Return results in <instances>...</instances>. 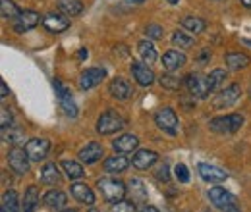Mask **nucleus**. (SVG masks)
<instances>
[{
	"label": "nucleus",
	"mask_w": 251,
	"mask_h": 212,
	"mask_svg": "<svg viewBox=\"0 0 251 212\" xmlns=\"http://www.w3.org/2000/svg\"><path fill=\"white\" fill-rule=\"evenodd\" d=\"M43 203H45V207L50 209V211H64V207H66V203H68V197H66V193H62V191L52 189V191H49V193L43 197Z\"/></svg>",
	"instance_id": "f3484780"
},
{
	"label": "nucleus",
	"mask_w": 251,
	"mask_h": 212,
	"mask_svg": "<svg viewBox=\"0 0 251 212\" xmlns=\"http://www.w3.org/2000/svg\"><path fill=\"white\" fill-rule=\"evenodd\" d=\"M52 87H54V91H56V94H58V98H62V96H66V94H70V91L66 89V85L60 83L58 79H54V81H52Z\"/></svg>",
	"instance_id": "79ce46f5"
},
{
	"label": "nucleus",
	"mask_w": 251,
	"mask_h": 212,
	"mask_svg": "<svg viewBox=\"0 0 251 212\" xmlns=\"http://www.w3.org/2000/svg\"><path fill=\"white\" fill-rule=\"evenodd\" d=\"M145 35H147L149 39H162V37H164V29H162L158 24H149V25L145 27Z\"/></svg>",
	"instance_id": "ea45409f"
},
{
	"label": "nucleus",
	"mask_w": 251,
	"mask_h": 212,
	"mask_svg": "<svg viewBox=\"0 0 251 212\" xmlns=\"http://www.w3.org/2000/svg\"><path fill=\"white\" fill-rule=\"evenodd\" d=\"M186 87H188L189 94L195 96V98H207L209 93H213L209 87L207 77H201V75H195V73L186 75Z\"/></svg>",
	"instance_id": "0eeeda50"
},
{
	"label": "nucleus",
	"mask_w": 251,
	"mask_h": 212,
	"mask_svg": "<svg viewBox=\"0 0 251 212\" xmlns=\"http://www.w3.org/2000/svg\"><path fill=\"white\" fill-rule=\"evenodd\" d=\"M182 27L186 31H191V33H203L205 27H207V24H205V20H201V18H197V16H186L184 20H182Z\"/></svg>",
	"instance_id": "c756f323"
},
{
	"label": "nucleus",
	"mask_w": 251,
	"mask_h": 212,
	"mask_svg": "<svg viewBox=\"0 0 251 212\" xmlns=\"http://www.w3.org/2000/svg\"><path fill=\"white\" fill-rule=\"evenodd\" d=\"M29 162H31V158L27 156L25 149H22V147H14L8 152V164L16 174H27Z\"/></svg>",
	"instance_id": "423d86ee"
},
{
	"label": "nucleus",
	"mask_w": 251,
	"mask_h": 212,
	"mask_svg": "<svg viewBox=\"0 0 251 212\" xmlns=\"http://www.w3.org/2000/svg\"><path fill=\"white\" fill-rule=\"evenodd\" d=\"M157 178H158V180H162V182H168V180H170V174H168V164H166V162H162V166L157 170Z\"/></svg>",
	"instance_id": "37998d69"
},
{
	"label": "nucleus",
	"mask_w": 251,
	"mask_h": 212,
	"mask_svg": "<svg viewBox=\"0 0 251 212\" xmlns=\"http://www.w3.org/2000/svg\"><path fill=\"white\" fill-rule=\"evenodd\" d=\"M20 14H22L20 8H18L12 0H0V16H2V18L14 20V18H18Z\"/></svg>",
	"instance_id": "72a5a7b5"
},
{
	"label": "nucleus",
	"mask_w": 251,
	"mask_h": 212,
	"mask_svg": "<svg viewBox=\"0 0 251 212\" xmlns=\"http://www.w3.org/2000/svg\"><path fill=\"white\" fill-rule=\"evenodd\" d=\"M250 56L244 52H228L226 54V66L230 70H244L250 66Z\"/></svg>",
	"instance_id": "bb28decb"
},
{
	"label": "nucleus",
	"mask_w": 251,
	"mask_h": 212,
	"mask_svg": "<svg viewBox=\"0 0 251 212\" xmlns=\"http://www.w3.org/2000/svg\"><path fill=\"white\" fill-rule=\"evenodd\" d=\"M127 166H129V160L122 154H114V156H108L104 160V170L108 174H122L127 170Z\"/></svg>",
	"instance_id": "4be33fe9"
},
{
	"label": "nucleus",
	"mask_w": 251,
	"mask_h": 212,
	"mask_svg": "<svg viewBox=\"0 0 251 212\" xmlns=\"http://www.w3.org/2000/svg\"><path fill=\"white\" fill-rule=\"evenodd\" d=\"M58 8L66 16H79L83 12V4L79 0H58Z\"/></svg>",
	"instance_id": "7c9ffc66"
},
{
	"label": "nucleus",
	"mask_w": 251,
	"mask_h": 212,
	"mask_svg": "<svg viewBox=\"0 0 251 212\" xmlns=\"http://www.w3.org/2000/svg\"><path fill=\"white\" fill-rule=\"evenodd\" d=\"M226 77V71L224 70H220V68H217V70H213L209 75H207V81H209V87H211V91H217L220 87V83H222V79Z\"/></svg>",
	"instance_id": "c9c22d12"
},
{
	"label": "nucleus",
	"mask_w": 251,
	"mask_h": 212,
	"mask_svg": "<svg viewBox=\"0 0 251 212\" xmlns=\"http://www.w3.org/2000/svg\"><path fill=\"white\" fill-rule=\"evenodd\" d=\"M250 96H251V87H250Z\"/></svg>",
	"instance_id": "864d4df0"
},
{
	"label": "nucleus",
	"mask_w": 251,
	"mask_h": 212,
	"mask_svg": "<svg viewBox=\"0 0 251 212\" xmlns=\"http://www.w3.org/2000/svg\"><path fill=\"white\" fill-rule=\"evenodd\" d=\"M108 91L110 94L116 98V100H127L129 96H131V87H129V83L122 79V77H116V79H112L110 81V85H108Z\"/></svg>",
	"instance_id": "6ab92c4d"
},
{
	"label": "nucleus",
	"mask_w": 251,
	"mask_h": 212,
	"mask_svg": "<svg viewBox=\"0 0 251 212\" xmlns=\"http://www.w3.org/2000/svg\"><path fill=\"white\" fill-rule=\"evenodd\" d=\"M70 191H72V197H74L77 203L87 205V207H93L95 195H93V191H91V187H89V185H85V183H81V182L72 183Z\"/></svg>",
	"instance_id": "4468645a"
},
{
	"label": "nucleus",
	"mask_w": 251,
	"mask_h": 212,
	"mask_svg": "<svg viewBox=\"0 0 251 212\" xmlns=\"http://www.w3.org/2000/svg\"><path fill=\"white\" fill-rule=\"evenodd\" d=\"M131 2H135V4H139V2H143V0H131Z\"/></svg>",
	"instance_id": "3c124183"
},
{
	"label": "nucleus",
	"mask_w": 251,
	"mask_h": 212,
	"mask_svg": "<svg viewBox=\"0 0 251 212\" xmlns=\"http://www.w3.org/2000/svg\"><path fill=\"white\" fill-rule=\"evenodd\" d=\"M127 191H129V197H131L133 203H145L147 201V189H145V185H143L141 180H137V178L129 180Z\"/></svg>",
	"instance_id": "393cba45"
},
{
	"label": "nucleus",
	"mask_w": 251,
	"mask_h": 212,
	"mask_svg": "<svg viewBox=\"0 0 251 212\" xmlns=\"http://www.w3.org/2000/svg\"><path fill=\"white\" fill-rule=\"evenodd\" d=\"M43 25H45V29L50 31V33H62V31L68 29L70 22H68V18H64L60 14H47L43 18Z\"/></svg>",
	"instance_id": "dca6fc26"
},
{
	"label": "nucleus",
	"mask_w": 251,
	"mask_h": 212,
	"mask_svg": "<svg viewBox=\"0 0 251 212\" xmlns=\"http://www.w3.org/2000/svg\"><path fill=\"white\" fill-rule=\"evenodd\" d=\"M60 104H62L64 112H66L68 116H72V118H75V116H77V106H75V102H74L72 94L62 96V98H60Z\"/></svg>",
	"instance_id": "e433bc0d"
},
{
	"label": "nucleus",
	"mask_w": 251,
	"mask_h": 212,
	"mask_svg": "<svg viewBox=\"0 0 251 212\" xmlns=\"http://www.w3.org/2000/svg\"><path fill=\"white\" fill-rule=\"evenodd\" d=\"M60 212H77L75 209H64V211H60Z\"/></svg>",
	"instance_id": "09e8293b"
},
{
	"label": "nucleus",
	"mask_w": 251,
	"mask_h": 212,
	"mask_svg": "<svg viewBox=\"0 0 251 212\" xmlns=\"http://www.w3.org/2000/svg\"><path fill=\"white\" fill-rule=\"evenodd\" d=\"M166 2H168V4H178L180 0H166Z\"/></svg>",
	"instance_id": "8fccbe9b"
},
{
	"label": "nucleus",
	"mask_w": 251,
	"mask_h": 212,
	"mask_svg": "<svg viewBox=\"0 0 251 212\" xmlns=\"http://www.w3.org/2000/svg\"><path fill=\"white\" fill-rule=\"evenodd\" d=\"M172 45L182 48V50H188V48L193 47V37L188 35V33H184V31H176L172 35Z\"/></svg>",
	"instance_id": "473e14b6"
},
{
	"label": "nucleus",
	"mask_w": 251,
	"mask_h": 212,
	"mask_svg": "<svg viewBox=\"0 0 251 212\" xmlns=\"http://www.w3.org/2000/svg\"><path fill=\"white\" fill-rule=\"evenodd\" d=\"M137 145H139V139L135 137V135H131V133H124V135H120V137H116L114 141H112V147H114V151L116 152H131L137 149Z\"/></svg>",
	"instance_id": "a211bd4d"
},
{
	"label": "nucleus",
	"mask_w": 251,
	"mask_h": 212,
	"mask_svg": "<svg viewBox=\"0 0 251 212\" xmlns=\"http://www.w3.org/2000/svg\"><path fill=\"white\" fill-rule=\"evenodd\" d=\"M39 14L37 12H33V10H24L18 18H16V22H14V31L16 33H25V31H31L35 25H39Z\"/></svg>",
	"instance_id": "ddd939ff"
},
{
	"label": "nucleus",
	"mask_w": 251,
	"mask_h": 212,
	"mask_svg": "<svg viewBox=\"0 0 251 212\" xmlns=\"http://www.w3.org/2000/svg\"><path fill=\"white\" fill-rule=\"evenodd\" d=\"M79 58H87V50H85V48L79 50Z\"/></svg>",
	"instance_id": "49530a36"
},
{
	"label": "nucleus",
	"mask_w": 251,
	"mask_h": 212,
	"mask_svg": "<svg viewBox=\"0 0 251 212\" xmlns=\"http://www.w3.org/2000/svg\"><path fill=\"white\" fill-rule=\"evenodd\" d=\"M2 141L16 147V145H20L24 141V131L22 129H14V127H4L2 129Z\"/></svg>",
	"instance_id": "2f4dec72"
},
{
	"label": "nucleus",
	"mask_w": 251,
	"mask_h": 212,
	"mask_svg": "<svg viewBox=\"0 0 251 212\" xmlns=\"http://www.w3.org/2000/svg\"><path fill=\"white\" fill-rule=\"evenodd\" d=\"M158 81H160L162 89H168V91H178V89L182 87V81H180V77H176V75H170V73H164V75H160V77H158Z\"/></svg>",
	"instance_id": "f704fd0d"
},
{
	"label": "nucleus",
	"mask_w": 251,
	"mask_h": 212,
	"mask_svg": "<svg viewBox=\"0 0 251 212\" xmlns=\"http://www.w3.org/2000/svg\"><path fill=\"white\" fill-rule=\"evenodd\" d=\"M174 176L180 183H188L189 182V170L186 164H176L174 166Z\"/></svg>",
	"instance_id": "4c0bfd02"
},
{
	"label": "nucleus",
	"mask_w": 251,
	"mask_h": 212,
	"mask_svg": "<svg viewBox=\"0 0 251 212\" xmlns=\"http://www.w3.org/2000/svg\"><path fill=\"white\" fill-rule=\"evenodd\" d=\"M60 166H62L64 174H66L68 180H81V178L85 176L83 166H81L79 162H75V160H62Z\"/></svg>",
	"instance_id": "a878e982"
},
{
	"label": "nucleus",
	"mask_w": 251,
	"mask_h": 212,
	"mask_svg": "<svg viewBox=\"0 0 251 212\" xmlns=\"http://www.w3.org/2000/svg\"><path fill=\"white\" fill-rule=\"evenodd\" d=\"M155 123L162 131H166L168 135H176L178 133V127H180V121L178 116L172 108H160L157 114H155Z\"/></svg>",
	"instance_id": "39448f33"
},
{
	"label": "nucleus",
	"mask_w": 251,
	"mask_h": 212,
	"mask_svg": "<svg viewBox=\"0 0 251 212\" xmlns=\"http://www.w3.org/2000/svg\"><path fill=\"white\" fill-rule=\"evenodd\" d=\"M124 125H126L124 118H122L118 112L106 110V112H102V114L99 116V120H97V133H100V135H112V133L120 131Z\"/></svg>",
	"instance_id": "20e7f679"
},
{
	"label": "nucleus",
	"mask_w": 251,
	"mask_h": 212,
	"mask_svg": "<svg viewBox=\"0 0 251 212\" xmlns=\"http://www.w3.org/2000/svg\"><path fill=\"white\" fill-rule=\"evenodd\" d=\"M139 212H158V209H155V207H143Z\"/></svg>",
	"instance_id": "a18cd8bd"
},
{
	"label": "nucleus",
	"mask_w": 251,
	"mask_h": 212,
	"mask_svg": "<svg viewBox=\"0 0 251 212\" xmlns=\"http://www.w3.org/2000/svg\"><path fill=\"white\" fill-rule=\"evenodd\" d=\"M102 154H104L102 147L93 141V143H87V145L79 151V158H81V162H85V164H93V162L102 158Z\"/></svg>",
	"instance_id": "412c9836"
},
{
	"label": "nucleus",
	"mask_w": 251,
	"mask_h": 212,
	"mask_svg": "<svg viewBox=\"0 0 251 212\" xmlns=\"http://www.w3.org/2000/svg\"><path fill=\"white\" fill-rule=\"evenodd\" d=\"M60 180H62V176H60L58 166L54 162H47L41 170V182L45 185H58Z\"/></svg>",
	"instance_id": "5701e85b"
},
{
	"label": "nucleus",
	"mask_w": 251,
	"mask_h": 212,
	"mask_svg": "<svg viewBox=\"0 0 251 212\" xmlns=\"http://www.w3.org/2000/svg\"><path fill=\"white\" fill-rule=\"evenodd\" d=\"M131 75H133V79L137 81V85H141V87H149V85H153L155 79H157L155 71H153L147 64H143V62H133V64H131Z\"/></svg>",
	"instance_id": "1a4fd4ad"
},
{
	"label": "nucleus",
	"mask_w": 251,
	"mask_h": 212,
	"mask_svg": "<svg viewBox=\"0 0 251 212\" xmlns=\"http://www.w3.org/2000/svg\"><path fill=\"white\" fill-rule=\"evenodd\" d=\"M14 125V118H12V112L8 108H2L0 110V127H12Z\"/></svg>",
	"instance_id": "a19ab883"
},
{
	"label": "nucleus",
	"mask_w": 251,
	"mask_h": 212,
	"mask_svg": "<svg viewBox=\"0 0 251 212\" xmlns=\"http://www.w3.org/2000/svg\"><path fill=\"white\" fill-rule=\"evenodd\" d=\"M158 160V154L155 151H147V149H141L133 154L131 158V166L137 168V170H147L151 168L155 162Z\"/></svg>",
	"instance_id": "2eb2a0df"
},
{
	"label": "nucleus",
	"mask_w": 251,
	"mask_h": 212,
	"mask_svg": "<svg viewBox=\"0 0 251 212\" xmlns=\"http://www.w3.org/2000/svg\"><path fill=\"white\" fill-rule=\"evenodd\" d=\"M97 187L102 193L104 201L112 203V205L118 203V201H124L126 193H127V187L124 185V182L114 180V178H100V180H97Z\"/></svg>",
	"instance_id": "f257e3e1"
},
{
	"label": "nucleus",
	"mask_w": 251,
	"mask_h": 212,
	"mask_svg": "<svg viewBox=\"0 0 251 212\" xmlns=\"http://www.w3.org/2000/svg\"><path fill=\"white\" fill-rule=\"evenodd\" d=\"M8 94H10V89L6 87V83H4V81H0V96H2V98H6Z\"/></svg>",
	"instance_id": "c03bdc74"
},
{
	"label": "nucleus",
	"mask_w": 251,
	"mask_h": 212,
	"mask_svg": "<svg viewBox=\"0 0 251 212\" xmlns=\"http://www.w3.org/2000/svg\"><path fill=\"white\" fill-rule=\"evenodd\" d=\"M209 199H211V203L220 212H242L238 201H236V197L232 193H228L224 187H219V185L211 187L209 189Z\"/></svg>",
	"instance_id": "f03ea898"
},
{
	"label": "nucleus",
	"mask_w": 251,
	"mask_h": 212,
	"mask_svg": "<svg viewBox=\"0 0 251 212\" xmlns=\"http://www.w3.org/2000/svg\"><path fill=\"white\" fill-rule=\"evenodd\" d=\"M240 2H242L246 8H251V0H240Z\"/></svg>",
	"instance_id": "de8ad7c7"
},
{
	"label": "nucleus",
	"mask_w": 251,
	"mask_h": 212,
	"mask_svg": "<svg viewBox=\"0 0 251 212\" xmlns=\"http://www.w3.org/2000/svg\"><path fill=\"white\" fill-rule=\"evenodd\" d=\"M162 66H164L168 71H178L180 68L186 66V54H184V52H178V50H168V52L162 56Z\"/></svg>",
	"instance_id": "aec40b11"
},
{
	"label": "nucleus",
	"mask_w": 251,
	"mask_h": 212,
	"mask_svg": "<svg viewBox=\"0 0 251 212\" xmlns=\"http://www.w3.org/2000/svg\"><path fill=\"white\" fill-rule=\"evenodd\" d=\"M112 212H137V209L131 201H118L112 205Z\"/></svg>",
	"instance_id": "58836bf2"
},
{
	"label": "nucleus",
	"mask_w": 251,
	"mask_h": 212,
	"mask_svg": "<svg viewBox=\"0 0 251 212\" xmlns=\"http://www.w3.org/2000/svg\"><path fill=\"white\" fill-rule=\"evenodd\" d=\"M137 52H139L141 60L147 62V64H155L158 58L157 50H155V47H153L151 41H139V45H137Z\"/></svg>",
	"instance_id": "cd10ccee"
},
{
	"label": "nucleus",
	"mask_w": 251,
	"mask_h": 212,
	"mask_svg": "<svg viewBox=\"0 0 251 212\" xmlns=\"http://www.w3.org/2000/svg\"><path fill=\"white\" fill-rule=\"evenodd\" d=\"M104 75H106V71H104L102 68H87V70L81 73V77H79V89H81V91L93 89V87H97V85L104 79Z\"/></svg>",
	"instance_id": "9b49d317"
},
{
	"label": "nucleus",
	"mask_w": 251,
	"mask_h": 212,
	"mask_svg": "<svg viewBox=\"0 0 251 212\" xmlns=\"http://www.w3.org/2000/svg\"><path fill=\"white\" fill-rule=\"evenodd\" d=\"M49 149H50V141L45 139V137H33L25 145V152H27V156L31 158L33 162L43 160L49 154Z\"/></svg>",
	"instance_id": "6e6552de"
},
{
	"label": "nucleus",
	"mask_w": 251,
	"mask_h": 212,
	"mask_svg": "<svg viewBox=\"0 0 251 212\" xmlns=\"http://www.w3.org/2000/svg\"><path fill=\"white\" fill-rule=\"evenodd\" d=\"M39 199H41V195H39L37 185H29L27 191H25V195H24V201H22V211L35 212L37 207H39Z\"/></svg>",
	"instance_id": "b1692460"
},
{
	"label": "nucleus",
	"mask_w": 251,
	"mask_h": 212,
	"mask_svg": "<svg viewBox=\"0 0 251 212\" xmlns=\"http://www.w3.org/2000/svg\"><path fill=\"white\" fill-rule=\"evenodd\" d=\"M240 94H242V87H240L238 83H232V85H228L224 91H220L219 94L215 96L213 106H215V108H226V106H232V104L240 98Z\"/></svg>",
	"instance_id": "9d476101"
},
{
	"label": "nucleus",
	"mask_w": 251,
	"mask_h": 212,
	"mask_svg": "<svg viewBox=\"0 0 251 212\" xmlns=\"http://www.w3.org/2000/svg\"><path fill=\"white\" fill-rule=\"evenodd\" d=\"M0 212H20V197H18L16 191H6L2 195Z\"/></svg>",
	"instance_id": "c85d7f7f"
},
{
	"label": "nucleus",
	"mask_w": 251,
	"mask_h": 212,
	"mask_svg": "<svg viewBox=\"0 0 251 212\" xmlns=\"http://www.w3.org/2000/svg\"><path fill=\"white\" fill-rule=\"evenodd\" d=\"M197 172L205 182L209 183H222L226 182V178H228V174L224 170H220L213 164H207V162H199L197 164Z\"/></svg>",
	"instance_id": "f8f14e48"
},
{
	"label": "nucleus",
	"mask_w": 251,
	"mask_h": 212,
	"mask_svg": "<svg viewBox=\"0 0 251 212\" xmlns=\"http://www.w3.org/2000/svg\"><path fill=\"white\" fill-rule=\"evenodd\" d=\"M89 212H100V211H95V209H91V211H89Z\"/></svg>",
	"instance_id": "603ef678"
},
{
	"label": "nucleus",
	"mask_w": 251,
	"mask_h": 212,
	"mask_svg": "<svg viewBox=\"0 0 251 212\" xmlns=\"http://www.w3.org/2000/svg\"><path fill=\"white\" fill-rule=\"evenodd\" d=\"M244 125V116L242 114H226V116H217L213 118L209 127L215 131V133H236L240 127Z\"/></svg>",
	"instance_id": "7ed1b4c3"
}]
</instances>
